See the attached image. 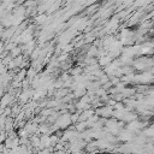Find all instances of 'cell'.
<instances>
[{
    "mask_svg": "<svg viewBox=\"0 0 154 154\" xmlns=\"http://www.w3.org/2000/svg\"><path fill=\"white\" fill-rule=\"evenodd\" d=\"M71 123V118H70V116L69 114H66V116H63L61 118H59V120H58V125L59 126H61V128H64V126H67L69 124Z\"/></svg>",
    "mask_w": 154,
    "mask_h": 154,
    "instance_id": "obj_3",
    "label": "cell"
},
{
    "mask_svg": "<svg viewBox=\"0 0 154 154\" xmlns=\"http://www.w3.org/2000/svg\"><path fill=\"white\" fill-rule=\"evenodd\" d=\"M20 51H22V48L16 46V47H13V48L11 49V53H10V55H11L12 58H16V57H18V55H19Z\"/></svg>",
    "mask_w": 154,
    "mask_h": 154,
    "instance_id": "obj_4",
    "label": "cell"
},
{
    "mask_svg": "<svg viewBox=\"0 0 154 154\" xmlns=\"http://www.w3.org/2000/svg\"><path fill=\"white\" fill-rule=\"evenodd\" d=\"M29 95H30V93H29V91H24L23 94H20V95H19V100L24 102V101H26V100L29 99Z\"/></svg>",
    "mask_w": 154,
    "mask_h": 154,
    "instance_id": "obj_5",
    "label": "cell"
},
{
    "mask_svg": "<svg viewBox=\"0 0 154 154\" xmlns=\"http://www.w3.org/2000/svg\"><path fill=\"white\" fill-rule=\"evenodd\" d=\"M6 137H7V136H6V132H5V131H1V132H0V144H2V143L5 142Z\"/></svg>",
    "mask_w": 154,
    "mask_h": 154,
    "instance_id": "obj_6",
    "label": "cell"
},
{
    "mask_svg": "<svg viewBox=\"0 0 154 154\" xmlns=\"http://www.w3.org/2000/svg\"><path fill=\"white\" fill-rule=\"evenodd\" d=\"M14 32H16V28H13V26L7 28L6 30H4V31H2V37H1V38H4V40L12 38V36H13V34H14Z\"/></svg>",
    "mask_w": 154,
    "mask_h": 154,
    "instance_id": "obj_2",
    "label": "cell"
},
{
    "mask_svg": "<svg viewBox=\"0 0 154 154\" xmlns=\"http://www.w3.org/2000/svg\"><path fill=\"white\" fill-rule=\"evenodd\" d=\"M45 18H46L45 16H40V17L36 18V22H37V23H43V22H45Z\"/></svg>",
    "mask_w": 154,
    "mask_h": 154,
    "instance_id": "obj_7",
    "label": "cell"
},
{
    "mask_svg": "<svg viewBox=\"0 0 154 154\" xmlns=\"http://www.w3.org/2000/svg\"><path fill=\"white\" fill-rule=\"evenodd\" d=\"M2 95H4V90H2V88H0V99H1Z\"/></svg>",
    "mask_w": 154,
    "mask_h": 154,
    "instance_id": "obj_8",
    "label": "cell"
},
{
    "mask_svg": "<svg viewBox=\"0 0 154 154\" xmlns=\"http://www.w3.org/2000/svg\"><path fill=\"white\" fill-rule=\"evenodd\" d=\"M11 102H12V95H11L10 93H6V94H4V95L1 96V99H0V107L4 109V108H6L7 106H10Z\"/></svg>",
    "mask_w": 154,
    "mask_h": 154,
    "instance_id": "obj_1",
    "label": "cell"
}]
</instances>
